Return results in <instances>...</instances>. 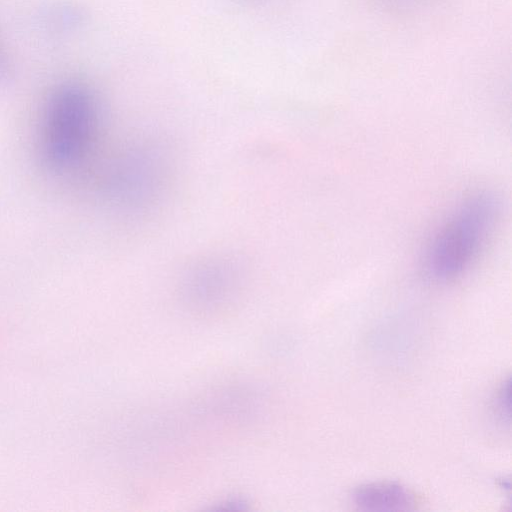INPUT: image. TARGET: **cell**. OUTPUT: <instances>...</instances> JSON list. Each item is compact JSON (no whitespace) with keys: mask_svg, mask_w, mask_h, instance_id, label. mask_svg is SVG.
<instances>
[{"mask_svg":"<svg viewBox=\"0 0 512 512\" xmlns=\"http://www.w3.org/2000/svg\"><path fill=\"white\" fill-rule=\"evenodd\" d=\"M494 205L487 197H475L455 211L435 237L429 251L431 269L451 276L465 269L479 252L492 227Z\"/></svg>","mask_w":512,"mask_h":512,"instance_id":"7a4b0ae2","label":"cell"},{"mask_svg":"<svg viewBox=\"0 0 512 512\" xmlns=\"http://www.w3.org/2000/svg\"><path fill=\"white\" fill-rule=\"evenodd\" d=\"M164 161L151 147H136L112 166L107 191L114 205L126 212H139L153 204L164 179Z\"/></svg>","mask_w":512,"mask_h":512,"instance_id":"3957f363","label":"cell"},{"mask_svg":"<svg viewBox=\"0 0 512 512\" xmlns=\"http://www.w3.org/2000/svg\"><path fill=\"white\" fill-rule=\"evenodd\" d=\"M42 116L40 149L45 163L58 172L77 166L97 126V105L91 92L80 84H62L49 96Z\"/></svg>","mask_w":512,"mask_h":512,"instance_id":"6da1fadb","label":"cell"}]
</instances>
